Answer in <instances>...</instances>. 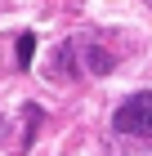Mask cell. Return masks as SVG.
<instances>
[{
  "label": "cell",
  "mask_w": 152,
  "mask_h": 156,
  "mask_svg": "<svg viewBox=\"0 0 152 156\" xmlns=\"http://www.w3.org/2000/svg\"><path fill=\"white\" fill-rule=\"evenodd\" d=\"M112 49H103L98 40L90 36H67L58 49H54V58H49V72L54 80H72V76H103L112 72Z\"/></svg>",
  "instance_id": "obj_1"
},
{
  "label": "cell",
  "mask_w": 152,
  "mask_h": 156,
  "mask_svg": "<svg viewBox=\"0 0 152 156\" xmlns=\"http://www.w3.org/2000/svg\"><path fill=\"white\" fill-rule=\"evenodd\" d=\"M117 134H134V138H152V94H134L125 98L112 116Z\"/></svg>",
  "instance_id": "obj_2"
},
{
  "label": "cell",
  "mask_w": 152,
  "mask_h": 156,
  "mask_svg": "<svg viewBox=\"0 0 152 156\" xmlns=\"http://www.w3.org/2000/svg\"><path fill=\"white\" fill-rule=\"evenodd\" d=\"M36 58V31H23L18 36V67H32Z\"/></svg>",
  "instance_id": "obj_3"
}]
</instances>
